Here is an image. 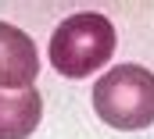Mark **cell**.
I'll return each instance as SVG.
<instances>
[{
  "label": "cell",
  "instance_id": "1",
  "mask_svg": "<svg viewBox=\"0 0 154 139\" xmlns=\"http://www.w3.org/2000/svg\"><path fill=\"white\" fill-rule=\"evenodd\" d=\"M115 43H118L115 25L104 14L79 11V14L65 18L54 29L47 57H50V64H54L57 75H65V78H86V75H93L97 68H104L111 61Z\"/></svg>",
  "mask_w": 154,
  "mask_h": 139
},
{
  "label": "cell",
  "instance_id": "2",
  "mask_svg": "<svg viewBox=\"0 0 154 139\" xmlns=\"http://www.w3.org/2000/svg\"><path fill=\"white\" fill-rule=\"evenodd\" d=\"M93 111L118 132L154 125V71L143 64H115L93 86Z\"/></svg>",
  "mask_w": 154,
  "mask_h": 139
},
{
  "label": "cell",
  "instance_id": "3",
  "mask_svg": "<svg viewBox=\"0 0 154 139\" xmlns=\"http://www.w3.org/2000/svg\"><path fill=\"white\" fill-rule=\"evenodd\" d=\"M39 75V54L32 36L0 22V89H29Z\"/></svg>",
  "mask_w": 154,
  "mask_h": 139
},
{
  "label": "cell",
  "instance_id": "4",
  "mask_svg": "<svg viewBox=\"0 0 154 139\" xmlns=\"http://www.w3.org/2000/svg\"><path fill=\"white\" fill-rule=\"evenodd\" d=\"M43 118V96L29 89H0V139H29Z\"/></svg>",
  "mask_w": 154,
  "mask_h": 139
}]
</instances>
